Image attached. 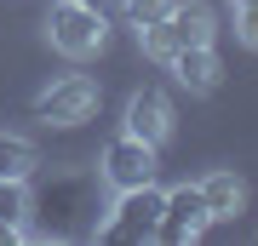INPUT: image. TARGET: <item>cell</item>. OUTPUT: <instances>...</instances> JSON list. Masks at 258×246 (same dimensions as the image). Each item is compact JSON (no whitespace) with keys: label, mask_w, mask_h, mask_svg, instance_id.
I'll return each instance as SVG.
<instances>
[{"label":"cell","mask_w":258,"mask_h":246,"mask_svg":"<svg viewBox=\"0 0 258 246\" xmlns=\"http://www.w3.org/2000/svg\"><path fill=\"white\" fill-rule=\"evenodd\" d=\"M166 29L178 35V46H212L218 18H212V6H201V0H178L172 18H166Z\"/></svg>","instance_id":"obj_8"},{"label":"cell","mask_w":258,"mask_h":246,"mask_svg":"<svg viewBox=\"0 0 258 246\" xmlns=\"http://www.w3.org/2000/svg\"><path fill=\"white\" fill-rule=\"evenodd\" d=\"M241 40L258 46V6H241Z\"/></svg>","instance_id":"obj_15"},{"label":"cell","mask_w":258,"mask_h":246,"mask_svg":"<svg viewBox=\"0 0 258 246\" xmlns=\"http://www.w3.org/2000/svg\"><path fill=\"white\" fill-rule=\"evenodd\" d=\"M103 183L115 189H138V183H155V143L120 132L109 149H103Z\"/></svg>","instance_id":"obj_6"},{"label":"cell","mask_w":258,"mask_h":246,"mask_svg":"<svg viewBox=\"0 0 258 246\" xmlns=\"http://www.w3.org/2000/svg\"><path fill=\"white\" fill-rule=\"evenodd\" d=\"M92 109H98V86L86 80V74H63V80H52L35 98V115L46 120V126H81Z\"/></svg>","instance_id":"obj_5"},{"label":"cell","mask_w":258,"mask_h":246,"mask_svg":"<svg viewBox=\"0 0 258 246\" xmlns=\"http://www.w3.org/2000/svg\"><path fill=\"white\" fill-rule=\"evenodd\" d=\"M46 35H52V46L63 57H92V52H103L109 23H103V6H86V0H52Z\"/></svg>","instance_id":"obj_2"},{"label":"cell","mask_w":258,"mask_h":246,"mask_svg":"<svg viewBox=\"0 0 258 246\" xmlns=\"http://www.w3.org/2000/svg\"><path fill=\"white\" fill-rule=\"evenodd\" d=\"M86 6H103V0H86Z\"/></svg>","instance_id":"obj_18"},{"label":"cell","mask_w":258,"mask_h":246,"mask_svg":"<svg viewBox=\"0 0 258 246\" xmlns=\"http://www.w3.org/2000/svg\"><path fill=\"white\" fill-rule=\"evenodd\" d=\"M155 218H161V189L155 183H138V189H120V201L109 206L98 235L103 240H155Z\"/></svg>","instance_id":"obj_3"},{"label":"cell","mask_w":258,"mask_h":246,"mask_svg":"<svg viewBox=\"0 0 258 246\" xmlns=\"http://www.w3.org/2000/svg\"><path fill=\"white\" fill-rule=\"evenodd\" d=\"M23 235V229H12V223H0V240H18Z\"/></svg>","instance_id":"obj_16"},{"label":"cell","mask_w":258,"mask_h":246,"mask_svg":"<svg viewBox=\"0 0 258 246\" xmlns=\"http://www.w3.org/2000/svg\"><path fill=\"white\" fill-rule=\"evenodd\" d=\"M201 201L212 212V223H218V218H241V206H247V183H241L235 172H212L201 183Z\"/></svg>","instance_id":"obj_10"},{"label":"cell","mask_w":258,"mask_h":246,"mask_svg":"<svg viewBox=\"0 0 258 246\" xmlns=\"http://www.w3.org/2000/svg\"><path fill=\"white\" fill-rule=\"evenodd\" d=\"M126 132L144 137V143H161L166 132H172V103H166V92H138V98L126 103Z\"/></svg>","instance_id":"obj_7"},{"label":"cell","mask_w":258,"mask_h":246,"mask_svg":"<svg viewBox=\"0 0 258 246\" xmlns=\"http://www.w3.org/2000/svg\"><path fill=\"white\" fill-rule=\"evenodd\" d=\"M207 223H212V212H207V201H201V183H184V189L161 195L155 240H166V246H189V240L207 235Z\"/></svg>","instance_id":"obj_4"},{"label":"cell","mask_w":258,"mask_h":246,"mask_svg":"<svg viewBox=\"0 0 258 246\" xmlns=\"http://www.w3.org/2000/svg\"><path fill=\"white\" fill-rule=\"evenodd\" d=\"M172 74L189 92H212L218 86V57H212V46H178L172 52Z\"/></svg>","instance_id":"obj_9"},{"label":"cell","mask_w":258,"mask_h":246,"mask_svg":"<svg viewBox=\"0 0 258 246\" xmlns=\"http://www.w3.org/2000/svg\"><path fill=\"white\" fill-rule=\"evenodd\" d=\"M235 6H258V0H235Z\"/></svg>","instance_id":"obj_17"},{"label":"cell","mask_w":258,"mask_h":246,"mask_svg":"<svg viewBox=\"0 0 258 246\" xmlns=\"http://www.w3.org/2000/svg\"><path fill=\"white\" fill-rule=\"evenodd\" d=\"M138 35H144V52H149V57L172 63V52H178V35H172L166 23H149V29H138Z\"/></svg>","instance_id":"obj_14"},{"label":"cell","mask_w":258,"mask_h":246,"mask_svg":"<svg viewBox=\"0 0 258 246\" xmlns=\"http://www.w3.org/2000/svg\"><path fill=\"white\" fill-rule=\"evenodd\" d=\"M0 223L29 229V183L23 178H0Z\"/></svg>","instance_id":"obj_12"},{"label":"cell","mask_w":258,"mask_h":246,"mask_svg":"<svg viewBox=\"0 0 258 246\" xmlns=\"http://www.w3.org/2000/svg\"><path fill=\"white\" fill-rule=\"evenodd\" d=\"M98 183L86 172H52L29 195V223L40 229L46 240H75V235H92L98 229Z\"/></svg>","instance_id":"obj_1"},{"label":"cell","mask_w":258,"mask_h":246,"mask_svg":"<svg viewBox=\"0 0 258 246\" xmlns=\"http://www.w3.org/2000/svg\"><path fill=\"white\" fill-rule=\"evenodd\" d=\"M172 6H178V0H126V18L138 23V29H149V23H166V18H172Z\"/></svg>","instance_id":"obj_13"},{"label":"cell","mask_w":258,"mask_h":246,"mask_svg":"<svg viewBox=\"0 0 258 246\" xmlns=\"http://www.w3.org/2000/svg\"><path fill=\"white\" fill-rule=\"evenodd\" d=\"M35 166H40V155H35V143L29 137H12V132H0V178H35Z\"/></svg>","instance_id":"obj_11"}]
</instances>
